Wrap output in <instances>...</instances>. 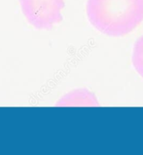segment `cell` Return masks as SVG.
Masks as SVG:
<instances>
[{
	"instance_id": "cell-1",
	"label": "cell",
	"mask_w": 143,
	"mask_h": 155,
	"mask_svg": "<svg viewBox=\"0 0 143 155\" xmlns=\"http://www.w3.org/2000/svg\"><path fill=\"white\" fill-rule=\"evenodd\" d=\"M90 23L109 36L129 34L143 21V0H87Z\"/></svg>"
},
{
	"instance_id": "cell-4",
	"label": "cell",
	"mask_w": 143,
	"mask_h": 155,
	"mask_svg": "<svg viewBox=\"0 0 143 155\" xmlns=\"http://www.w3.org/2000/svg\"><path fill=\"white\" fill-rule=\"evenodd\" d=\"M132 64L137 73L143 78V35L133 47Z\"/></svg>"
},
{
	"instance_id": "cell-3",
	"label": "cell",
	"mask_w": 143,
	"mask_h": 155,
	"mask_svg": "<svg viewBox=\"0 0 143 155\" xmlns=\"http://www.w3.org/2000/svg\"><path fill=\"white\" fill-rule=\"evenodd\" d=\"M58 107L68 106H99L97 98L95 95L87 89H76L63 96L56 104Z\"/></svg>"
},
{
	"instance_id": "cell-2",
	"label": "cell",
	"mask_w": 143,
	"mask_h": 155,
	"mask_svg": "<svg viewBox=\"0 0 143 155\" xmlns=\"http://www.w3.org/2000/svg\"><path fill=\"white\" fill-rule=\"evenodd\" d=\"M27 21L35 28L49 30L63 18L64 0H19Z\"/></svg>"
}]
</instances>
